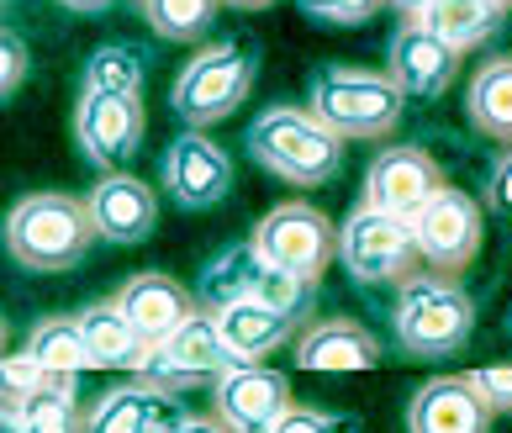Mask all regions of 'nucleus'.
Listing matches in <instances>:
<instances>
[{"mask_svg": "<svg viewBox=\"0 0 512 433\" xmlns=\"http://www.w3.org/2000/svg\"><path fill=\"white\" fill-rule=\"evenodd\" d=\"M470 386H476L481 397H486L491 412H512V365H507V360L470 370Z\"/></svg>", "mask_w": 512, "mask_h": 433, "instance_id": "obj_32", "label": "nucleus"}, {"mask_svg": "<svg viewBox=\"0 0 512 433\" xmlns=\"http://www.w3.org/2000/svg\"><path fill=\"white\" fill-rule=\"evenodd\" d=\"M412 238H417V254H423V270L454 280L481 254V206L449 185L439 201H428L412 217Z\"/></svg>", "mask_w": 512, "mask_h": 433, "instance_id": "obj_11", "label": "nucleus"}, {"mask_svg": "<svg viewBox=\"0 0 512 433\" xmlns=\"http://www.w3.org/2000/svg\"><path fill=\"white\" fill-rule=\"evenodd\" d=\"M180 418L175 397L143 386V381H127V386H111L96 397L90 407V433H169V423Z\"/></svg>", "mask_w": 512, "mask_h": 433, "instance_id": "obj_21", "label": "nucleus"}, {"mask_svg": "<svg viewBox=\"0 0 512 433\" xmlns=\"http://www.w3.org/2000/svg\"><path fill=\"white\" fill-rule=\"evenodd\" d=\"M117 307L127 312V323L143 333V344H148V349L164 344L169 333H180V328L201 312V307H196V296L185 291L175 275H164V270L132 275L127 286L117 291Z\"/></svg>", "mask_w": 512, "mask_h": 433, "instance_id": "obj_17", "label": "nucleus"}, {"mask_svg": "<svg viewBox=\"0 0 512 433\" xmlns=\"http://www.w3.org/2000/svg\"><path fill=\"white\" fill-rule=\"evenodd\" d=\"M428 6H433V0H391V11H402V22H417Z\"/></svg>", "mask_w": 512, "mask_h": 433, "instance_id": "obj_37", "label": "nucleus"}, {"mask_svg": "<svg viewBox=\"0 0 512 433\" xmlns=\"http://www.w3.org/2000/svg\"><path fill=\"white\" fill-rule=\"evenodd\" d=\"M402 90H396L391 74L359 69V64H317L312 85H307V106L322 122L333 127L338 138L354 143H381L396 133L402 122Z\"/></svg>", "mask_w": 512, "mask_h": 433, "instance_id": "obj_4", "label": "nucleus"}, {"mask_svg": "<svg viewBox=\"0 0 512 433\" xmlns=\"http://www.w3.org/2000/svg\"><path fill=\"white\" fill-rule=\"evenodd\" d=\"M338 259H344L349 280H359V286H407L417 275V265H423L412 222L391 217V212H375L365 201H359L349 212V222L338 228Z\"/></svg>", "mask_w": 512, "mask_h": 433, "instance_id": "obj_6", "label": "nucleus"}, {"mask_svg": "<svg viewBox=\"0 0 512 433\" xmlns=\"http://www.w3.org/2000/svg\"><path fill=\"white\" fill-rule=\"evenodd\" d=\"M22 349L43 370H69V375L90 370V354H85V338H80V323H74V317H43V323L27 333Z\"/></svg>", "mask_w": 512, "mask_h": 433, "instance_id": "obj_27", "label": "nucleus"}, {"mask_svg": "<svg viewBox=\"0 0 512 433\" xmlns=\"http://www.w3.org/2000/svg\"><path fill=\"white\" fill-rule=\"evenodd\" d=\"M43 365L32 360L27 349H16V354H6V365H0V386H6V407H0V423H6V433L22 423V412L32 407V397L43 391Z\"/></svg>", "mask_w": 512, "mask_h": 433, "instance_id": "obj_29", "label": "nucleus"}, {"mask_svg": "<svg viewBox=\"0 0 512 433\" xmlns=\"http://www.w3.org/2000/svg\"><path fill=\"white\" fill-rule=\"evenodd\" d=\"M301 370H370L381 365V338L354 317H317L296 333Z\"/></svg>", "mask_w": 512, "mask_h": 433, "instance_id": "obj_19", "label": "nucleus"}, {"mask_svg": "<svg viewBox=\"0 0 512 433\" xmlns=\"http://www.w3.org/2000/svg\"><path fill=\"white\" fill-rule=\"evenodd\" d=\"M460 59H465L460 48H449L444 37H433L417 22H402L386 43V74L407 101H439L460 74Z\"/></svg>", "mask_w": 512, "mask_h": 433, "instance_id": "obj_15", "label": "nucleus"}, {"mask_svg": "<svg viewBox=\"0 0 512 433\" xmlns=\"http://www.w3.org/2000/svg\"><path fill=\"white\" fill-rule=\"evenodd\" d=\"M465 117L476 122V133L491 143L512 148V53L507 59H486L476 69V80L465 90Z\"/></svg>", "mask_w": 512, "mask_h": 433, "instance_id": "obj_24", "label": "nucleus"}, {"mask_svg": "<svg viewBox=\"0 0 512 433\" xmlns=\"http://www.w3.org/2000/svg\"><path fill=\"white\" fill-rule=\"evenodd\" d=\"M90 217H96V233L106 243H143L148 233H154L159 222V196L154 185H143L138 175H127V169H117V175H106L90 185Z\"/></svg>", "mask_w": 512, "mask_h": 433, "instance_id": "obj_18", "label": "nucleus"}, {"mask_svg": "<svg viewBox=\"0 0 512 433\" xmlns=\"http://www.w3.org/2000/svg\"><path fill=\"white\" fill-rule=\"evenodd\" d=\"M391 333L407 360H449L476 333V301L465 296L460 280L417 270L407 286H396Z\"/></svg>", "mask_w": 512, "mask_h": 433, "instance_id": "obj_3", "label": "nucleus"}, {"mask_svg": "<svg viewBox=\"0 0 512 433\" xmlns=\"http://www.w3.org/2000/svg\"><path fill=\"white\" fill-rule=\"evenodd\" d=\"M497 6H502V11H512V0H497Z\"/></svg>", "mask_w": 512, "mask_h": 433, "instance_id": "obj_39", "label": "nucleus"}, {"mask_svg": "<svg viewBox=\"0 0 512 433\" xmlns=\"http://www.w3.org/2000/svg\"><path fill=\"white\" fill-rule=\"evenodd\" d=\"M85 96H143V48L106 43L85 59Z\"/></svg>", "mask_w": 512, "mask_h": 433, "instance_id": "obj_25", "label": "nucleus"}, {"mask_svg": "<svg viewBox=\"0 0 512 433\" xmlns=\"http://www.w3.org/2000/svg\"><path fill=\"white\" fill-rule=\"evenodd\" d=\"M159 180H164V191L180 212H212V206L233 191V159H227V148L212 143L206 133H180L164 148Z\"/></svg>", "mask_w": 512, "mask_h": 433, "instance_id": "obj_12", "label": "nucleus"}, {"mask_svg": "<svg viewBox=\"0 0 512 433\" xmlns=\"http://www.w3.org/2000/svg\"><path fill=\"white\" fill-rule=\"evenodd\" d=\"M27 80V43L6 27V37H0V96L11 101V90H22Z\"/></svg>", "mask_w": 512, "mask_h": 433, "instance_id": "obj_33", "label": "nucleus"}, {"mask_svg": "<svg viewBox=\"0 0 512 433\" xmlns=\"http://www.w3.org/2000/svg\"><path fill=\"white\" fill-rule=\"evenodd\" d=\"M444 191H449L444 169L433 164V154L417 148V143H391L365 169V206L391 212V217H407V222L423 212L428 201H439Z\"/></svg>", "mask_w": 512, "mask_h": 433, "instance_id": "obj_10", "label": "nucleus"}, {"mask_svg": "<svg viewBox=\"0 0 512 433\" xmlns=\"http://www.w3.org/2000/svg\"><path fill=\"white\" fill-rule=\"evenodd\" d=\"M64 11H74V16H96V11H106L111 0H59Z\"/></svg>", "mask_w": 512, "mask_h": 433, "instance_id": "obj_36", "label": "nucleus"}, {"mask_svg": "<svg viewBox=\"0 0 512 433\" xmlns=\"http://www.w3.org/2000/svg\"><path fill=\"white\" fill-rule=\"evenodd\" d=\"M222 6H238V11H264V6H275V0H222Z\"/></svg>", "mask_w": 512, "mask_h": 433, "instance_id": "obj_38", "label": "nucleus"}, {"mask_svg": "<svg viewBox=\"0 0 512 433\" xmlns=\"http://www.w3.org/2000/svg\"><path fill=\"white\" fill-rule=\"evenodd\" d=\"M301 16H312V22H328V27H359L370 22V16H381L391 0H296Z\"/></svg>", "mask_w": 512, "mask_h": 433, "instance_id": "obj_30", "label": "nucleus"}, {"mask_svg": "<svg viewBox=\"0 0 512 433\" xmlns=\"http://www.w3.org/2000/svg\"><path fill=\"white\" fill-rule=\"evenodd\" d=\"M233 365L222 333H217V317L212 312H196L180 333H169L164 344H154L132 370V381L164 391V397H180V391H196V386H217V375Z\"/></svg>", "mask_w": 512, "mask_h": 433, "instance_id": "obj_8", "label": "nucleus"}, {"mask_svg": "<svg viewBox=\"0 0 512 433\" xmlns=\"http://www.w3.org/2000/svg\"><path fill=\"white\" fill-rule=\"evenodd\" d=\"M486 201H491V212L512 217V148H502L497 164H491V175H486Z\"/></svg>", "mask_w": 512, "mask_h": 433, "instance_id": "obj_34", "label": "nucleus"}, {"mask_svg": "<svg viewBox=\"0 0 512 433\" xmlns=\"http://www.w3.org/2000/svg\"><path fill=\"white\" fill-rule=\"evenodd\" d=\"M249 243H254L264 259H270V265L291 270L301 280H312V286L328 275V265L338 259V228L317 212V206H307V201L270 206V212L254 222Z\"/></svg>", "mask_w": 512, "mask_h": 433, "instance_id": "obj_9", "label": "nucleus"}, {"mask_svg": "<svg viewBox=\"0 0 512 433\" xmlns=\"http://www.w3.org/2000/svg\"><path fill=\"white\" fill-rule=\"evenodd\" d=\"M96 217L85 196L69 191H32L6 212V254L37 275H69L96 249Z\"/></svg>", "mask_w": 512, "mask_h": 433, "instance_id": "obj_1", "label": "nucleus"}, {"mask_svg": "<svg viewBox=\"0 0 512 433\" xmlns=\"http://www.w3.org/2000/svg\"><path fill=\"white\" fill-rule=\"evenodd\" d=\"M502 16L507 11L497 6V0H433V6L417 16V27H428L433 37H444L449 48L470 53V48H481V43L497 37Z\"/></svg>", "mask_w": 512, "mask_h": 433, "instance_id": "obj_23", "label": "nucleus"}, {"mask_svg": "<svg viewBox=\"0 0 512 433\" xmlns=\"http://www.w3.org/2000/svg\"><path fill=\"white\" fill-rule=\"evenodd\" d=\"M138 6H143V22L164 43H201L217 22L222 0H138Z\"/></svg>", "mask_w": 512, "mask_h": 433, "instance_id": "obj_26", "label": "nucleus"}, {"mask_svg": "<svg viewBox=\"0 0 512 433\" xmlns=\"http://www.w3.org/2000/svg\"><path fill=\"white\" fill-rule=\"evenodd\" d=\"M217 317V333L227 354H233V365H264V354H275L286 338L296 333V317L264 307V301H222V307H212Z\"/></svg>", "mask_w": 512, "mask_h": 433, "instance_id": "obj_20", "label": "nucleus"}, {"mask_svg": "<svg viewBox=\"0 0 512 433\" xmlns=\"http://www.w3.org/2000/svg\"><path fill=\"white\" fill-rule=\"evenodd\" d=\"M312 280H301L291 270H280L270 265L254 243H238V249H227L222 259H212L201 275V307L212 312L222 307V301H264V307H275V312H286V317H301L312 307Z\"/></svg>", "mask_w": 512, "mask_h": 433, "instance_id": "obj_7", "label": "nucleus"}, {"mask_svg": "<svg viewBox=\"0 0 512 433\" xmlns=\"http://www.w3.org/2000/svg\"><path fill=\"white\" fill-rule=\"evenodd\" d=\"M11 433H90V412L80 407V397H64V391L43 386Z\"/></svg>", "mask_w": 512, "mask_h": 433, "instance_id": "obj_28", "label": "nucleus"}, {"mask_svg": "<svg viewBox=\"0 0 512 433\" xmlns=\"http://www.w3.org/2000/svg\"><path fill=\"white\" fill-rule=\"evenodd\" d=\"M80 323V338H85V354H90V370H138V360L148 354L143 333L127 323V312L111 301H90V307L74 312Z\"/></svg>", "mask_w": 512, "mask_h": 433, "instance_id": "obj_22", "label": "nucleus"}, {"mask_svg": "<svg viewBox=\"0 0 512 433\" xmlns=\"http://www.w3.org/2000/svg\"><path fill=\"white\" fill-rule=\"evenodd\" d=\"M212 412L233 433H275L291 412V381L270 365H227L212 386Z\"/></svg>", "mask_w": 512, "mask_h": 433, "instance_id": "obj_13", "label": "nucleus"}, {"mask_svg": "<svg viewBox=\"0 0 512 433\" xmlns=\"http://www.w3.org/2000/svg\"><path fill=\"white\" fill-rule=\"evenodd\" d=\"M169 433H233L217 412H180L175 423H169Z\"/></svg>", "mask_w": 512, "mask_h": 433, "instance_id": "obj_35", "label": "nucleus"}, {"mask_svg": "<svg viewBox=\"0 0 512 433\" xmlns=\"http://www.w3.org/2000/svg\"><path fill=\"white\" fill-rule=\"evenodd\" d=\"M275 433H359V423L349 418V412H322V407L291 402V412L275 423Z\"/></svg>", "mask_w": 512, "mask_h": 433, "instance_id": "obj_31", "label": "nucleus"}, {"mask_svg": "<svg viewBox=\"0 0 512 433\" xmlns=\"http://www.w3.org/2000/svg\"><path fill=\"white\" fill-rule=\"evenodd\" d=\"M249 159L291 185H328L344 169V138L312 106H264L249 122Z\"/></svg>", "mask_w": 512, "mask_h": 433, "instance_id": "obj_2", "label": "nucleus"}, {"mask_svg": "<svg viewBox=\"0 0 512 433\" xmlns=\"http://www.w3.org/2000/svg\"><path fill=\"white\" fill-rule=\"evenodd\" d=\"M249 90H254L249 48H243V43H206L175 74L169 106H175V117L191 127V133H206L212 122L233 117V111L249 101Z\"/></svg>", "mask_w": 512, "mask_h": 433, "instance_id": "obj_5", "label": "nucleus"}, {"mask_svg": "<svg viewBox=\"0 0 512 433\" xmlns=\"http://www.w3.org/2000/svg\"><path fill=\"white\" fill-rule=\"evenodd\" d=\"M143 96H80L74 106V143L80 154L101 169H117L143 148Z\"/></svg>", "mask_w": 512, "mask_h": 433, "instance_id": "obj_14", "label": "nucleus"}, {"mask_svg": "<svg viewBox=\"0 0 512 433\" xmlns=\"http://www.w3.org/2000/svg\"><path fill=\"white\" fill-rule=\"evenodd\" d=\"M497 412L470 386V375H433L407 402V433H491Z\"/></svg>", "mask_w": 512, "mask_h": 433, "instance_id": "obj_16", "label": "nucleus"}]
</instances>
